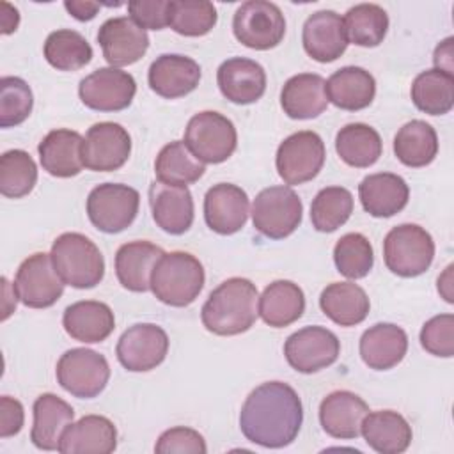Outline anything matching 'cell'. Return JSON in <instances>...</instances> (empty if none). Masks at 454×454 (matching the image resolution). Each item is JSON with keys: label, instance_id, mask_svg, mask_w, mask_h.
<instances>
[{"label": "cell", "instance_id": "6da1fadb", "mask_svg": "<svg viewBox=\"0 0 454 454\" xmlns=\"http://www.w3.org/2000/svg\"><path fill=\"white\" fill-rule=\"evenodd\" d=\"M301 422V399L284 381H266L255 387L239 411V429L245 438L266 449H280L293 443Z\"/></svg>", "mask_w": 454, "mask_h": 454}, {"label": "cell", "instance_id": "7a4b0ae2", "mask_svg": "<svg viewBox=\"0 0 454 454\" xmlns=\"http://www.w3.org/2000/svg\"><path fill=\"white\" fill-rule=\"evenodd\" d=\"M257 298L252 280L231 277L209 293L200 310L202 325L215 335H239L250 330L259 316Z\"/></svg>", "mask_w": 454, "mask_h": 454}, {"label": "cell", "instance_id": "3957f363", "mask_svg": "<svg viewBox=\"0 0 454 454\" xmlns=\"http://www.w3.org/2000/svg\"><path fill=\"white\" fill-rule=\"evenodd\" d=\"M202 262L188 252H168L160 257L151 275V291L165 305L186 307L204 287Z\"/></svg>", "mask_w": 454, "mask_h": 454}, {"label": "cell", "instance_id": "277c9868", "mask_svg": "<svg viewBox=\"0 0 454 454\" xmlns=\"http://www.w3.org/2000/svg\"><path fill=\"white\" fill-rule=\"evenodd\" d=\"M50 255L59 277L71 287L90 289L105 277L103 254L85 234H60L53 241Z\"/></svg>", "mask_w": 454, "mask_h": 454}, {"label": "cell", "instance_id": "5b68a950", "mask_svg": "<svg viewBox=\"0 0 454 454\" xmlns=\"http://www.w3.org/2000/svg\"><path fill=\"white\" fill-rule=\"evenodd\" d=\"M434 257L431 234L417 223L392 227L383 239V259L387 268L404 278L419 277L429 270Z\"/></svg>", "mask_w": 454, "mask_h": 454}, {"label": "cell", "instance_id": "8992f818", "mask_svg": "<svg viewBox=\"0 0 454 454\" xmlns=\"http://www.w3.org/2000/svg\"><path fill=\"white\" fill-rule=\"evenodd\" d=\"M301 199L289 186L264 188L252 204L254 227L270 239H282L293 234L301 223Z\"/></svg>", "mask_w": 454, "mask_h": 454}, {"label": "cell", "instance_id": "52a82bcc", "mask_svg": "<svg viewBox=\"0 0 454 454\" xmlns=\"http://www.w3.org/2000/svg\"><path fill=\"white\" fill-rule=\"evenodd\" d=\"M184 144L202 163H222L236 151L238 133L231 119L218 112L204 110L188 121Z\"/></svg>", "mask_w": 454, "mask_h": 454}, {"label": "cell", "instance_id": "ba28073f", "mask_svg": "<svg viewBox=\"0 0 454 454\" xmlns=\"http://www.w3.org/2000/svg\"><path fill=\"white\" fill-rule=\"evenodd\" d=\"M138 206L140 195L135 188L122 183H103L87 197V216L98 231L117 234L133 223Z\"/></svg>", "mask_w": 454, "mask_h": 454}, {"label": "cell", "instance_id": "9c48e42d", "mask_svg": "<svg viewBox=\"0 0 454 454\" xmlns=\"http://www.w3.org/2000/svg\"><path fill=\"white\" fill-rule=\"evenodd\" d=\"M110 380V365L103 355L87 348L67 349L57 362L59 385L74 397L99 395Z\"/></svg>", "mask_w": 454, "mask_h": 454}, {"label": "cell", "instance_id": "30bf717a", "mask_svg": "<svg viewBox=\"0 0 454 454\" xmlns=\"http://www.w3.org/2000/svg\"><path fill=\"white\" fill-rule=\"evenodd\" d=\"M236 39L252 50L275 48L286 34V18L278 5L266 0L241 4L232 18Z\"/></svg>", "mask_w": 454, "mask_h": 454}, {"label": "cell", "instance_id": "8fae6325", "mask_svg": "<svg viewBox=\"0 0 454 454\" xmlns=\"http://www.w3.org/2000/svg\"><path fill=\"white\" fill-rule=\"evenodd\" d=\"M326 151L316 131H298L284 138L277 149L275 165L286 184H301L314 179L325 165Z\"/></svg>", "mask_w": 454, "mask_h": 454}, {"label": "cell", "instance_id": "7c38bea8", "mask_svg": "<svg viewBox=\"0 0 454 454\" xmlns=\"http://www.w3.org/2000/svg\"><path fill=\"white\" fill-rule=\"evenodd\" d=\"M64 280L59 277L51 255L37 252L28 255L18 268L14 289L20 301L30 309L51 307L64 293Z\"/></svg>", "mask_w": 454, "mask_h": 454}, {"label": "cell", "instance_id": "4fadbf2b", "mask_svg": "<svg viewBox=\"0 0 454 454\" xmlns=\"http://www.w3.org/2000/svg\"><path fill=\"white\" fill-rule=\"evenodd\" d=\"M340 353L337 335L325 326H305L291 333L284 344L287 364L303 374H312L332 365Z\"/></svg>", "mask_w": 454, "mask_h": 454}, {"label": "cell", "instance_id": "5bb4252c", "mask_svg": "<svg viewBox=\"0 0 454 454\" xmlns=\"http://www.w3.org/2000/svg\"><path fill=\"white\" fill-rule=\"evenodd\" d=\"M135 92V78L128 71L112 66L92 71L78 85L82 103L98 112H119L128 108Z\"/></svg>", "mask_w": 454, "mask_h": 454}, {"label": "cell", "instance_id": "9a60e30c", "mask_svg": "<svg viewBox=\"0 0 454 454\" xmlns=\"http://www.w3.org/2000/svg\"><path fill=\"white\" fill-rule=\"evenodd\" d=\"M168 353L167 332L153 323H137L119 337L115 355L121 365L131 372L156 369Z\"/></svg>", "mask_w": 454, "mask_h": 454}, {"label": "cell", "instance_id": "2e32d148", "mask_svg": "<svg viewBox=\"0 0 454 454\" xmlns=\"http://www.w3.org/2000/svg\"><path fill=\"white\" fill-rule=\"evenodd\" d=\"M131 153V137L117 122L92 124L82 144L83 167L94 172H112L121 168Z\"/></svg>", "mask_w": 454, "mask_h": 454}, {"label": "cell", "instance_id": "e0dca14e", "mask_svg": "<svg viewBox=\"0 0 454 454\" xmlns=\"http://www.w3.org/2000/svg\"><path fill=\"white\" fill-rule=\"evenodd\" d=\"M98 43L105 60L112 67H122L140 60L149 48L147 32L128 16L106 20L98 30Z\"/></svg>", "mask_w": 454, "mask_h": 454}, {"label": "cell", "instance_id": "ac0fdd59", "mask_svg": "<svg viewBox=\"0 0 454 454\" xmlns=\"http://www.w3.org/2000/svg\"><path fill=\"white\" fill-rule=\"evenodd\" d=\"M248 195L232 183H218L206 192L204 220L207 227L222 236L241 231L248 218Z\"/></svg>", "mask_w": 454, "mask_h": 454}, {"label": "cell", "instance_id": "d6986e66", "mask_svg": "<svg viewBox=\"0 0 454 454\" xmlns=\"http://www.w3.org/2000/svg\"><path fill=\"white\" fill-rule=\"evenodd\" d=\"M301 43L305 53L317 62H333L348 48L342 18L330 9L312 12L301 30Z\"/></svg>", "mask_w": 454, "mask_h": 454}, {"label": "cell", "instance_id": "ffe728a7", "mask_svg": "<svg viewBox=\"0 0 454 454\" xmlns=\"http://www.w3.org/2000/svg\"><path fill=\"white\" fill-rule=\"evenodd\" d=\"M149 204L153 220L168 234H184L193 223L195 209L188 186L154 181L149 186Z\"/></svg>", "mask_w": 454, "mask_h": 454}, {"label": "cell", "instance_id": "44dd1931", "mask_svg": "<svg viewBox=\"0 0 454 454\" xmlns=\"http://www.w3.org/2000/svg\"><path fill=\"white\" fill-rule=\"evenodd\" d=\"M200 66L186 55L163 53L149 67V87L165 99L190 94L200 82Z\"/></svg>", "mask_w": 454, "mask_h": 454}, {"label": "cell", "instance_id": "7402d4cb", "mask_svg": "<svg viewBox=\"0 0 454 454\" xmlns=\"http://www.w3.org/2000/svg\"><path fill=\"white\" fill-rule=\"evenodd\" d=\"M216 82L223 98L236 105L255 103L266 90L264 67L245 57L223 60L216 71Z\"/></svg>", "mask_w": 454, "mask_h": 454}, {"label": "cell", "instance_id": "603a6c76", "mask_svg": "<svg viewBox=\"0 0 454 454\" xmlns=\"http://www.w3.org/2000/svg\"><path fill=\"white\" fill-rule=\"evenodd\" d=\"M367 413V403L349 390H335L328 394L319 404L321 427L330 436L339 440L356 438L360 434L362 420Z\"/></svg>", "mask_w": 454, "mask_h": 454}, {"label": "cell", "instance_id": "cb8c5ba5", "mask_svg": "<svg viewBox=\"0 0 454 454\" xmlns=\"http://www.w3.org/2000/svg\"><path fill=\"white\" fill-rule=\"evenodd\" d=\"M117 447V429L103 415H85L69 424L62 433L59 452L62 454H110Z\"/></svg>", "mask_w": 454, "mask_h": 454}, {"label": "cell", "instance_id": "d4e9b609", "mask_svg": "<svg viewBox=\"0 0 454 454\" xmlns=\"http://www.w3.org/2000/svg\"><path fill=\"white\" fill-rule=\"evenodd\" d=\"M362 207L374 218H388L403 211L410 199L406 181L392 172H378L358 184Z\"/></svg>", "mask_w": 454, "mask_h": 454}, {"label": "cell", "instance_id": "484cf974", "mask_svg": "<svg viewBox=\"0 0 454 454\" xmlns=\"http://www.w3.org/2000/svg\"><path fill=\"white\" fill-rule=\"evenodd\" d=\"M408 351L406 332L394 323H376L360 337V356L369 369L395 367Z\"/></svg>", "mask_w": 454, "mask_h": 454}, {"label": "cell", "instance_id": "4316f807", "mask_svg": "<svg viewBox=\"0 0 454 454\" xmlns=\"http://www.w3.org/2000/svg\"><path fill=\"white\" fill-rule=\"evenodd\" d=\"M165 252L151 241H128L115 254V275L121 286L133 293L151 289V275Z\"/></svg>", "mask_w": 454, "mask_h": 454}, {"label": "cell", "instance_id": "83f0119b", "mask_svg": "<svg viewBox=\"0 0 454 454\" xmlns=\"http://www.w3.org/2000/svg\"><path fill=\"white\" fill-rule=\"evenodd\" d=\"M326 80L316 73H300L291 76L280 92V105L291 119H314L328 106Z\"/></svg>", "mask_w": 454, "mask_h": 454}, {"label": "cell", "instance_id": "f1b7e54d", "mask_svg": "<svg viewBox=\"0 0 454 454\" xmlns=\"http://www.w3.org/2000/svg\"><path fill=\"white\" fill-rule=\"evenodd\" d=\"M83 138L78 131L59 128L50 131L37 145L43 168L55 177H73L83 168Z\"/></svg>", "mask_w": 454, "mask_h": 454}, {"label": "cell", "instance_id": "f546056e", "mask_svg": "<svg viewBox=\"0 0 454 454\" xmlns=\"http://www.w3.org/2000/svg\"><path fill=\"white\" fill-rule=\"evenodd\" d=\"M62 325L71 339L94 344L103 342L114 332L115 317L106 303L82 300L64 310Z\"/></svg>", "mask_w": 454, "mask_h": 454}, {"label": "cell", "instance_id": "4dcf8cb0", "mask_svg": "<svg viewBox=\"0 0 454 454\" xmlns=\"http://www.w3.org/2000/svg\"><path fill=\"white\" fill-rule=\"evenodd\" d=\"M34 424L30 431L32 443L41 450H59L62 433L73 424L74 410L55 394H41L34 403Z\"/></svg>", "mask_w": 454, "mask_h": 454}, {"label": "cell", "instance_id": "1f68e13d", "mask_svg": "<svg viewBox=\"0 0 454 454\" xmlns=\"http://www.w3.org/2000/svg\"><path fill=\"white\" fill-rule=\"evenodd\" d=\"M360 433L365 443L380 454H401L411 443V426L408 420L394 410L369 411L364 420Z\"/></svg>", "mask_w": 454, "mask_h": 454}, {"label": "cell", "instance_id": "d6a6232c", "mask_svg": "<svg viewBox=\"0 0 454 454\" xmlns=\"http://www.w3.org/2000/svg\"><path fill=\"white\" fill-rule=\"evenodd\" d=\"M326 98L337 108L356 112L367 108L376 96L374 76L358 66H344L326 80Z\"/></svg>", "mask_w": 454, "mask_h": 454}, {"label": "cell", "instance_id": "836d02e7", "mask_svg": "<svg viewBox=\"0 0 454 454\" xmlns=\"http://www.w3.org/2000/svg\"><path fill=\"white\" fill-rule=\"evenodd\" d=\"M259 316L273 328H284L298 321L305 310V294L291 280H275L259 296Z\"/></svg>", "mask_w": 454, "mask_h": 454}, {"label": "cell", "instance_id": "e575fe53", "mask_svg": "<svg viewBox=\"0 0 454 454\" xmlns=\"http://www.w3.org/2000/svg\"><path fill=\"white\" fill-rule=\"evenodd\" d=\"M319 307L339 326L360 325L371 309L365 291L355 282H333L319 296Z\"/></svg>", "mask_w": 454, "mask_h": 454}, {"label": "cell", "instance_id": "d590c367", "mask_svg": "<svg viewBox=\"0 0 454 454\" xmlns=\"http://www.w3.org/2000/svg\"><path fill=\"white\" fill-rule=\"evenodd\" d=\"M335 151L346 165L367 168L380 160L383 153V142L372 126L364 122H351L339 129L335 137Z\"/></svg>", "mask_w": 454, "mask_h": 454}, {"label": "cell", "instance_id": "8d00e7d4", "mask_svg": "<svg viewBox=\"0 0 454 454\" xmlns=\"http://www.w3.org/2000/svg\"><path fill=\"white\" fill-rule=\"evenodd\" d=\"M394 153L406 167H426L438 154V137L434 128L420 119H413L399 128L394 137Z\"/></svg>", "mask_w": 454, "mask_h": 454}, {"label": "cell", "instance_id": "74e56055", "mask_svg": "<svg viewBox=\"0 0 454 454\" xmlns=\"http://www.w3.org/2000/svg\"><path fill=\"white\" fill-rule=\"evenodd\" d=\"M413 105L429 115L449 114L454 106V76L442 69H426L411 83Z\"/></svg>", "mask_w": 454, "mask_h": 454}, {"label": "cell", "instance_id": "f35d334b", "mask_svg": "<svg viewBox=\"0 0 454 454\" xmlns=\"http://www.w3.org/2000/svg\"><path fill=\"white\" fill-rule=\"evenodd\" d=\"M204 163L193 156L184 140H174L161 147L154 161L160 183L188 186L204 176Z\"/></svg>", "mask_w": 454, "mask_h": 454}, {"label": "cell", "instance_id": "ab89813d", "mask_svg": "<svg viewBox=\"0 0 454 454\" xmlns=\"http://www.w3.org/2000/svg\"><path fill=\"white\" fill-rule=\"evenodd\" d=\"M348 43L372 48L383 43L388 30V14L376 4H358L342 18Z\"/></svg>", "mask_w": 454, "mask_h": 454}, {"label": "cell", "instance_id": "60d3db41", "mask_svg": "<svg viewBox=\"0 0 454 454\" xmlns=\"http://www.w3.org/2000/svg\"><path fill=\"white\" fill-rule=\"evenodd\" d=\"M44 59L59 71H76L90 62L92 48L76 30L59 28L44 41Z\"/></svg>", "mask_w": 454, "mask_h": 454}, {"label": "cell", "instance_id": "b9f144b4", "mask_svg": "<svg viewBox=\"0 0 454 454\" xmlns=\"http://www.w3.org/2000/svg\"><path fill=\"white\" fill-rule=\"evenodd\" d=\"M353 213V195L342 186H326L317 192L310 204V222L319 232H333Z\"/></svg>", "mask_w": 454, "mask_h": 454}, {"label": "cell", "instance_id": "7bdbcfd3", "mask_svg": "<svg viewBox=\"0 0 454 454\" xmlns=\"http://www.w3.org/2000/svg\"><path fill=\"white\" fill-rule=\"evenodd\" d=\"M37 183V165L23 149H11L0 156V193L9 199L28 195Z\"/></svg>", "mask_w": 454, "mask_h": 454}, {"label": "cell", "instance_id": "ee69618b", "mask_svg": "<svg viewBox=\"0 0 454 454\" xmlns=\"http://www.w3.org/2000/svg\"><path fill=\"white\" fill-rule=\"evenodd\" d=\"M216 20V9L207 0H168V25L181 35H206Z\"/></svg>", "mask_w": 454, "mask_h": 454}, {"label": "cell", "instance_id": "f6af8a7d", "mask_svg": "<svg viewBox=\"0 0 454 454\" xmlns=\"http://www.w3.org/2000/svg\"><path fill=\"white\" fill-rule=\"evenodd\" d=\"M333 261L340 275L353 280L364 278L374 264L372 245L364 234L348 232L335 243Z\"/></svg>", "mask_w": 454, "mask_h": 454}, {"label": "cell", "instance_id": "bcb514c9", "mask_svg": "<svg viewBox=\"0 0 454 454\" xmlns=\"http://www.w3.org/2000/svg\"><path fill=\"white\" fill-rule=\"evenodd\" d=\"M34 106V96L28 83L18 76L0 80V126L12 128L27 121Z\"/></svg>", "mask_w": 454, "mask_h": 454}, {"label": "cell", "instance_id": "7dc6e473", "mask_svg": "<svg viewBox=\"0 0 454 454\" xmlns=\"http://www.w3.org/2000/svg\"><path fill=\"white\" fill-rule=\"evenodd\" d=\"M420 344L434 356L450 358L454 355V316L440 314L426 321L420 330Z\"/></svg>", "mask_w": 454, "mask_h": 454}, {"label": "cell", "instance_id": "c3c4849f", "mask_svg": "<svg viewBox=\"0 0 454 454\" xmlns=\"http://www.w3.org/2000/svg\"><path fill=\"white\" fill-rule=\"evenodd\" d=\"M154 450L160 454H206L207 447H206V440L204 436L192 429V427H184V426H177V427H170L167 431H163L154 445Z\"/></svg>", "mask_w": 454, "mask_h": 454}, {"label": "cell", "instance_id": "681fc988", "mask_svg": "<svg viewBox=\"0 0 454 454\" xmlns=\"http://www.w3.org/2000/svg\"><path fill=\"white\" fill-rule=\"evenodd\" d=\"M128 12L144 30H161L168 25V0H131Z\"/></svg>", "mask_w": 454, "mask_h": 454}, {"label": "cell", "instance_id": "f907efd6", "mask_svg": "<svg viewBox=\"0 0 454 454\" xmlns=\"http://www.w3.org/2000/svg\"><path fill=\"white\" fill-rule=\"evenodd\" d=\"M25 422L23 404L9 395L0 397V438L14 436L21 431Z\"/></svg>", "mask_w": 454, "mask_h": 454}, {"label": "cell", "instance_id": "816d5d0a", "mask_svg": "<svg viewBox=\"0 0 454 454\" xmlns=\"http://www.w3.org/2000/svg\"><path fill=\"white\" fill-rule=\"evenodd\" d=\"M452 37L443 39L436 48H434V55H433V62L436 66V69H442L449 74H452L454 71V50H452Z\"/></svg>", "mask_w": 454, "mask_h": 454}, {"label": "cell", "instance_id": "f5cc1de1", "mask_svg": "<svg viewBox=\"0 0 454 454\" xmlns=\"http://www.w3.org/2000/svg\"><path fill=\"white\" fill-rule=\"evenodd\" d=\"M64 7H66V11L74 18V20H78V21H89V20H92L96 14H98V11H99V4H96V2H83V0H66L64 2Z\"/></svg>", "mask_w": 454, "mask_h": 454}, {"label": "cell", "instance_id": "db71d44e", "mask_svg": "<svg viewBox=\"0 0 454 454\" xmlns=\"http://www.w3.org/2000/svg\"><path fill=\"white\" fill-rule=\"evenodd\" d=\"M0 32L4 35L12 34L18 28L20 23V12L16 7H12L7 2H0Z\"/></svg>", "mask_w": 454, "mask_h": 454}, {"label": "cell", "instance_id": "11a10c76", "mask_svg": "<svg viewBox=\"0 0 454 454\" xmlns=\"http://www.w3.org/2000/svg\"><path fill=\"white\" fill-rule=\"evenodd\" d=\"M450 273H452V264H449V266L445 268L443 275L438 277V291L442 293V296H443L445 301H449V303L454 301V300H452V291H450V282H452Z\"/></svg>", "mask_w": 454, "mask_h": 454}]
</instances>
